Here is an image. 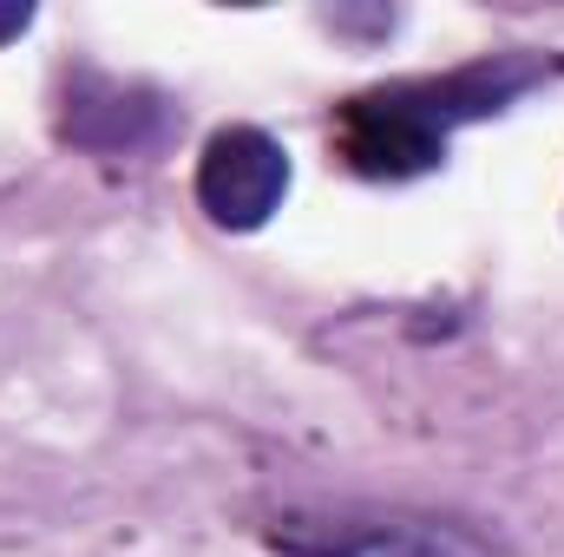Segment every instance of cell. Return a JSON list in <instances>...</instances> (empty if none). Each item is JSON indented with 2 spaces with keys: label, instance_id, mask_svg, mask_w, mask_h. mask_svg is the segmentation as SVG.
Returning a JSON list of instances; mask_svg holds the SVG:
<instances>
[{
  "label": "cell",
  "instance_id": "obj_1",
  "mask_svg": "<svg viewBox=\"0 0 564 557\" xmlns=\"http://www.w3.org/2000/svg\"><path fill=\"white\" fill-rule=\"evenodd\" d=\"M512 86H499L492 73H459L446 86H381V92H361L335 112V157L355 171V177H375V184H401V177H421L446 157L453 139V119L459 112H486L499 106Z\"/></svg>",
  "mask_w": 564,
  "mask_h": 557
},
{
  "label": "cell",
  "instance_id": "obj_2",
  "mask_svg": "<svg viewBox=\"0 0 564 557\" xmlns=\"http://www.w3.org/2000/svg\"><path fill=\"white\" fill-rule=\"evenodd\" d=\"M289 197V151L257 125L210 132L197 157V204L217 230H263Z\"/></svg>",
  "mask_w": 564,
  "mask_h": 557
},
{
  "label": "cell",
  "instance_id": "obj_3",
  "mask_svg": "<svg viewBox=\"0 0 564 557\" xmlns=\"http://www.w3.org/2000/svg\"><path fill=\"white\" fill-rule=\"evenodd\" d=\"M289 557H466V551L446 532H426V525H355V532H335L328 545L289 538Z\"/></svg>",
  "mask_w": 564,
  "mask_h": 557
},
{
  "label": "cell",
  "instance_id": "obj_4",
  "mask_svg": "<svg viewBox=\"0 0 564 557\" xmlns=\"http://www.w3.org/2000/svg\"><path fill=\"white\" fill-rule=\"evenodd\" d=\"M26 26H33V7H26V0H7V7H0V40H20Z\"/></svg>",
  "mask_w": 564,
  "mask_h": 557
}]
</instances>
